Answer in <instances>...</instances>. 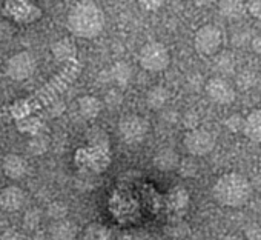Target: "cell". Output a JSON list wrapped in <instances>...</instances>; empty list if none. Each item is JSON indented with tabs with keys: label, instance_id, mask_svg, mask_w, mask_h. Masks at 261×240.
<instances>
[{
	"label": "cell",
	"instance_id": "cell-27",
	"mask_svg": "<svg viewBox=\"0 0 261 240\" xmlns=\"http://www.w3.org/2000/svg\"><path fill=\"white\" fill-rule=\"evenodd\" d=\"M86 240H108V229L94 223L86 228Z\"/></svg>",
	"mask_w": 261,
	"mask_h": 240
},
{
	"label": "cell",
	"instance_id": "cell-17",
	"mask_svg": "<svg viewBox=\"0 0 261 240\" xmlns=\"http://www.w3.org/2000/svg\"><path fill=\"white\" fill-rule=\"evenodd\" d=\"M109 79L118 86H126L130 82V79H133V68H130L127 62L118 60L109 69Z\"/></svg>",
	"mask_w": 261,
	"mask_h": 240
},
{
	"label": "cell",
	"instance_id": "cell-10",
	"mask_svg": "<svg viewBox=\"0 0 261 240\" xmlns=\"http://www.w3.org/2000/svg\"><path fill=\"white\" fill-rule=\"evenodd\" d=\"M5 11L20 23H31L42 17V10L31 2H7Z\"/></svg>",
	"mask_w": 261,
	"mask_h": 240
},
{
	"label": "cell",
	"instance_id": "cell-34",
	"mask_svg": "<svg viewBox=\"0 0 261 240\" xmlns=\"http://www.w3.org/2000/svg\"><path fill=\"white\" fill-rule=\"evenodd\" d=\"M0 240H25V237L20 235V234L16 232V231H8V232H5V234L2 235V238H0Z\"/></svg>",
	"mask_w": 261,
	"mask_h": 240
},
{
	"label": "cell",
	"instance_id": "cell-20",
	"mask_svg": "<svg viewBox=\"0 0 261 240\" xmlns=\"http://www.w3.org/2000/svg\"><path fill=\"white\" fill-rule=\"evenodd\" d=\"M214 68H215V71L218 73L220 77H224V76L233 73V69H235V57L227 51L218 53L215 56V59H214Z\"/></svg>",
	"mask_w": 261,
	"mask_h": 240
},
{
	"label": "cell",
	"instance_id": "cell-36",
	"mask_svg": "<svg viewBox=\"0 0 261 240\" xmlns=\"http://www.w3.org/2000/svg\"><path fill=\"white\" fill-rule=\"evenodd\" d=\"M142 7L145 8V10H149V11H155V10H159L160 7H162V2H142Z\"/></svg>",
	"mask_w": 261,
	"mask_h": 240
},
{
	"label": "cell",
	"instance_id": "cell-25",
	"mask_svg": "<svg viewBox=\"0 0 261 240\" xmlns=\"http://www.w3.org/2000/svg\"><path fill=\"white\" fill-rule=\"evenodd\" d=\"M42 220V212L37 208H31L23 215V225L27 229H36Z\"/></svg>",
	"mask_w": 261,
	"mask_h": 240
},
{
	"label": "cell",
	"instance_id": "cell-6",
	"mask_svg": "<svg viewBox=\"0 0 261 240\" xmlns=\"http://www.w3.org/2000/svg\"><path fill=\"white\" fill-rule=\"evenodd\" d=\"M223 45V33L214 23L200 27L194 36V46L201 56H217Z\"/></svg>",
	"mask_w": 261,
	"mask_h": 240
},
{
	"label": "cell",
	"instance_id": "cell-33",
	"mask_svg": "<svg viewBox=\"0 0 261 240\" xmlns=\"http://www.w3.org/2000/svg\"><path fill=\"white\" fill-rule=\"evenodd\" d=\"M246 235L250 240H259L261 238V228L256 225H252V226L246 228Z\"/></svg>",
	"mask_w": 261,
	"mask_h": 240
},
{
	"label": "cell",
	"instance_id": "cell-30",
	"mask_svg": "<svg viewBox=\"0 0 261 240\" xmlns=\"http://www.w3.org/2000/svg\"><path fill=\"white\" fill-rule=\"evenodd\" d=\"M198 120H200V117H198V115L195 114V111H192V109H191V111H186V112L183 114V117H181L183 125H185L186 128H189V131L197 128Z\"/></svg>",
	"mask_w": 261,
	"mask_h": 240
},
{
	"label": "cell",
	"instance_id": "cell-22",
	"mask_svg": "<svg viewBox=\"0 0 261 240\" xmlns=\"http://www.w3.org/2000/svg\"><path fill=\"white\" fill-rule=\"evenodd\" d=\"M48 147H49V140L45 136H33L28 140V145H27L28 153L33 154V156H40V154L46 153Z\"/></svg>",
	"mask_w": 261,
	"mask_h": 240
},
{
	"label": "cell",
	"instance_id": "cell-13",
	"mask_svg": "<svg viewBox=\"0 0 261 240\" xmlns=\"http://www.w3.org/2000/svg\"><path fill=\"white\" fill-rule=\"evenodd\" d=\"M2 168H4V173L10 179L17 180L27 174L28 165H27V160L23 157H20L17 154H7L2 160Z\"/></svg>",
	"mask_w": 261,
	"mask_h": 240
},
{
	"label": "cell",
	"instance_id": "cell-29",
	"mask_svg": "<svg viewBox=\"0 0 261 240\" xmlns=\"http://www.w3.org/2000/svg\"><path fill=\"white\" fill-rule=\"evenodd\" d=\"M39 120L37 118H34V117H23L20 122H19V130L20 131H28V133H34V131H37V128H39Z\"/></svg>",
	"mask_w": 261,
	"mask_h": 240
},
{
	"label": "cell",
	"instance_id": "cell-32",
	"mask_svg": "<svg viewBox=\"0 0 261 240\" xmlns=\"http://www.w3.org/2000/svg\"><path fill=\"white\" fill-rule=\"evenodd\" d=\"M247 13L252 17L261 19V2H250V4H247Z\"/></svg>",
	"mask_w": 261,
	"mask_h": 240
},
{
	"label": "cell",
	"instance_id": "cell-21",
	"mask_svg": "<svg viewBox=\"0 0 261 240\" xmlns=\"http://www.w3.org/2000/svg\"><path fill=\"white\" fill-rule=\"evenodd\" d=\"M218 11L223 17L227 19H241L247 13V5L243 2H220L218 4Z\"/></svg>",
	"mask_w": 261,
	"mask_h": 240
},
{
	"label": "cell",
	"instance_id": "cell-26",
	"mask_svg": "<svg viewBox=\"0 0 261 240\" xmlns=\"http://www.w3.org/2000/svg\"><path fill=\"white\" fill-rule=\"evenodd\" d=\"M244 124H246V118H243L240 114H232L226 118V128L232 133H240L244 131Z\"/></svg>",
	"mask_w": 261,
	"mask_h": 240
},
{
	"label": "cell",
	"instance_id": "cell-9",
	"mask_svg": "<svg viewBox=\"0 0 261 240\" xmlns=\"http://www.w3.org/2000/svg\"><path fill=\"white\" fill-rule=\"evenodd\" d=\"M204 91L207 97L218 105H230L237 97V91L233 85L226 77H220V76L211 77L204 83Z\"/></svg>",
	"mask_w": 261,
	"mask_h": 240
},
{
	"label": "cell",
	"instance_id": "cell-5",
	"mask_svg": "<svg viewBox=\"0 0 261 240\" xmlns=\"http://www.w3.org/2000/svg\"><path fill=\"white\" fill-rule=\"evenodd\" d=\"M149 133V122L139 114H126L118 120V136L127 145H137Z\"/></svg>",
	"mask_w": 261,
	"mask_h": 240
},
{
	"label": "cell",
	"instance_id": "cell-16",
	"mask_svg": "<svg viewBox=\"0 0 261 240\" xmlns=\"http://www.w3.org/2000/svg\"><path fill=\"white\" fill-rule=\"evenodd\" d=\"M246 137L255 143H261V109H253L247 117L244 124Z\"/></svg>",
	"mask_w": 261,
	"mask_h": 240
},
{
	"label": "cell",
	"instance_id": "cell-15",
	"mask_svg": "<svg viewBox=\"0 0 261 240\" xmlns=\"http://www.w3.org/2000/svg\"><path fill=\"white\" fill-rule=\"evenodd\" d=\"M77 231H79L77 225L68 219L57 220L49 228V234L53 240H74L77 235Z\"/></svg>",
	"mask_w": 261,
	"mask_h": 240
},
{
	"label": "cell",
	"instance_id": "cell-3",
	"mask_svg": "<svg viewBox=\"0 0 261 240\" xmlns=\"http://www.w3.org/2000/svg\"><path fill=\"white\" fill-rule=\"evenodd\" d=\"M212 196L221 206L240 208L249 202L252 185L246 176L240 173H227L217 179L212 186Z\"/></svg>",
	"mask_w": 261,
	"mask_h": 240
},
{
	"label": "cell",
	"instance_id": "cell-31",
	"mask_svg": "<svg viewBox=\"0 0 261 240\" xmlns=\"http://www.w3.org/2000/svg\"><path fill=\"white\" fill-rule=\"evenodd\" d=\"M121 100H123V95H121V92L117 91V89H111V91L105 95V103H106L109 108L118 106V105L121 103Z\"/></svg>",
	"mask_w": 261,
	"mask_h": 240
},
{
	"label": "cell",
	"instance_id": "cell-18",
	"mask_svg": "<svg viewBox=\"0 0 261 240\" xmlns=\"http://www.w3.org/2000/svg\"><path fill=\"white\" fill-rule=\"evenodd\" d=\"M169 99H171L169 89L163 85H155L146 94V105L151 109H162Z\"/></svg>",
	"mask_w": 261,
	"mask_h": 240
},
{
	"label": "cell",
	"instance_id": "cell-1",
	"mask_svg": "<svg viewBox=\"0 0 261 240\" xmlns=\"http://www.w3.org/2000/svg\"><path fill=\"white\" fill-rule=\"evenodd\" d=\"M80 73H82V63L77 59L65 63L62 71L56 74V77L51 79L39 92H36L30 99H25V102L22 103L13 105L10 109V114L14 117L23 118V117H28L33 111L53 105L56 99L80 76Z\"/></svg>",
	"mask_w": 261,
	"mask_h": 240
},
{
	"label": "cell",
	"instance_id": "cell-23",
	"mask_svg": "<svg viewBox=\"0 0 261 240\" xmlns=\"http://www.w3.org/2000/svg\"><path fill=\"white\" fill-rule=\"evenodd\" d=\"M256 85V74L250 69H244L237 76V86L243 91L252 89Z\"/></svg>",
	"mask_w": 261,
	"mask_h": 240
},
{
	"label": "cell",
	"instance_id": "cell-11",
	"mask_svg": "<svg viewBox=\"0 0 261 240\" xmlns=\"http://www.w3.org/2000/svg\"><path fill=\"white\" fill-rule=\"evenodd\" d=\"M25 203H27V194L19 186H7L0 191V208L8 212H16L22 209Z\"/></svg>",
	"mask_w": 261,
	"mask_h": 240
},
{
	"label": "cell",
	"instance_id": "cell-28",
	"mask_svg": "<svg viewBox=\"0 0 261 240\" xmlns=\"http://www.w3.org/2000/svg\"><path fill=\"white\" fill-rule=\"evenodd\" d=\"M178 170H180L183 177H194L198 173V166H197V163L192 159L181 160L180 165H178Z\"/></svg>",
	"mask_w": 261,
	"mask_h": 240
},
{
	"label": "cell",
	"instance_id": "cell-7",
	"mask_svg": "<svg viewBox=\"0 0 261 240\" xmlns=\"http://www.w3.org/2000/svg\"><path fill=\"white\" fill-rule=\"evenodd\" d=\"M215 143H217L215 136L211 131L203 130V128H195V130L188 131L183 139V145L186 151L194 157L207 156L209 153L214 151Z\"/></svg>",
	"mask_w": 261,
	"mask_h": 240
},
{
	"label": "cell",
	"instance_id": "cell-14",
	"mask_svg": "<svg viewBox=\"0 0 261 240\" xmlns=\"http://www.w3.org/2000/svg\"><path fill=\"white\" fill-rule=\"evenodd\" d=\"M51 53L56 57V60L63 62V63H68L77 59V48L71 39H60L54 42L51 46Z\"/></svg>",
	"mask_w": 261,
	"mask_h": 240
},
{
	"label": "cell",
	"instance_id": "cell-35",
	"mask_svg": "<svg viewBox=\"0 0 261 240\" xmlns=\"http://www.w3.org/2000/svg\"><path fill=\"white\" fill-rule=\"evenodd\" d=\"M252 50H253L256 54H259V56H261V33H259V34H256V36L252 39Z\"/></svg>",
	"mask_w": 261,
	"mask_h": 240
},
{
	"label": "cell",
	"instance_id": "cell-8",
	"mask_svg": "<svg viewBox=\"0 0 261 240\" xmlns=\"http://www.w3.org/2000/svg\"><path fill=\"white\" fill-rule=\"evenodd\" d=\"M37 68L36 57L28 51H20L11 56L5 63V73L10 79L16 82H22L30 79Z\"/></svg>",
	"mask_w": 261,
	"mask_h": 240
},
{
	"label": "cell",
	"instance_id": "cell-2",
	"mask_svg": "<svg viewBox=\"0 0 261 240\" xmlns=\"http://www.w3.org/2000/svg\"><path fill=\"white\" fill-rule=\"evenodd\" d=\"M68 30L80 39H94L105 28V13L94 2H79L68 13Z\"/></svg>",
	"mask_w": 261,
	"mask_h": 240
},
{
	"label": "cell",
	"instance_id": "cell-37",
	"mask_svg": "<svg viewBox=\"0 0 261 240\" xmlns=\"http://www.w3.org/2000/svg\"><path fill=\"white\" fill-rule=\"evenodd\" d=\"M220 240H241L240 237H237V235H224L223 238H220Z\"/></svg>",
	"mask_w": 261,
	"mask_h": 240
},
{
	"label": "cell",
	"instance_id": "cell-24",
	"mask_svg": "<svg viewBox=\"0 0 261 240\" xmlns=\"http://www.w3.org/2000/svg\"><path fill=\"white\" fill-rule=\"evenodd\" d=\"M46 212H48V215H49L54 222L63 220V219H66V215H68V205L63 203V202H60V200L53 202V203H49Z\"/></svg>",
	"mask_w": 261,
	"mask_h": 240
},
{
	"label": "cell",
	"instance_id": "cell-12",
	"mask_svg": "<svg viewBox=\"0 0 261 240\" xmlns=\"http://www.w3.org/2000/svg\"><path fill=\"white\" fill-rule=\"evenodd\" d=\"M180 162L181 160H180L177 151L171 147L160 148L154 156V166L159 171H172V170L178 168Z\"/></svg>",
	"mask_w": 261,
	"mask_h": 240
},
{
	"label": "cell",
	"instance_id": "cell-4",
	"mask_svg": "<svg viewBox=\"0 0 261 240\" xmlns=\"http://www.w3.org/2000/svg\"><path fill=\"white\" fill-rule=\"evenodd\" d=\"M139 63L143 69L149 73L165 71L171 63L169 50L162 42H148L140 48Z\"/></svg>",
	"mask_w": 261,
	"mask_h": 240
},
{
	"label": "cell",
	"instance_id": "cell-19",
	"mask_svg": "<svg viewBox=\"0 0 261 240\" xmlns=\"http://www.w3.org/2000/svg\"><path fill=\"white\" fill-rule=\"evenodd\" d=\"M101 111V102L94 95H83L79 99V112L83 118L92 120Z\"/></svg>",
	"mask_w": 261,
	"mask_h": 240
}]
</instances>
